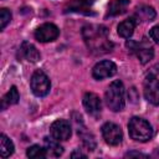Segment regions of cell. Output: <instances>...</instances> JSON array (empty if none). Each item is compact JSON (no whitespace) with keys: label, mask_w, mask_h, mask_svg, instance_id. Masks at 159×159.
I'll return each instance as SVG.
<instances>
[{"label":"cell","mask_w":159,"mask_h":159,"mask_svg":"<svg viewBox=\"0 0 159 159\" xmlns=\"http://www.w3.org/2000/svg\"><path fill=\"white\" fill-rule=\"evenodd\" d=\"M84 42L93 53H107L112 50L113 43L108 39L107 29L99 25H88L82 31Z\"/></svg>","instance_id":"cell-1"},{"label":"cell","mask_w":159,"mask_h":159,"mask_svg":"<svg viewBox=\"0 0 159 159\" xmlns=\"http://www.w3.org/2000/svg\"><path fill=\"white\" fill-rule=\"evenodd\" d=\"M104 99L109 109L114 112H119L124 108L125 99H124V86L120 81H113L104 94Z\"/></svg>","instance_id":"cell-2"},{"label":"cell","mask_w":159,"mask_h":159,"mask_svg":"<svg viewBox=\"0 0 159 159\" xmlns=\"http://www.w3.org/2000/svg\"><path fill=\"white\" fill-rule=\"evenodd\" d=\"M128 130H129V135L132 139L137 140V142H148L149 139H152L153 137V128L149 124V122H147L143 118L139 117H133L129 123H128Z\"/></svg>","instance_id":"cell-3"},{"label":"cell","mask_w":159,"mask_h":159,"mask_svg":"<svg viewBox=\"0 0 159 159\" xmlns=\"http://www.w3.org/2000/svg\"><path fill=\"white\" fill-rule=\"evenodd\" d=\"M30 86H31V89H32L34 94L37 96V97H45L50 92V87H51L48 77L41 70H37L32 73Z\"/></svg>","instance_id":"cell-4"},{"label":"cell","mask_w":159,"mask_h":159,"mask_svg":"<svg viewBox=\"0 0 159 159\" xmlns=\"http://www.w3.org/2000/svg\"><path fill=\"white\" fill-rule=\"evenodd\" d=\"M127 47L137 55V57L139 58V61L142 63L149 62L154 56V50H153L152 45L147 41V39H143L140 42H134V41L129 40L127 42Z\"/></svg>","instance_id":"cell-5"},{"label":"cell","mask_w":159,"mask_h":159,"mask_svg":"<svg viewBox=\"0 0 159 159\" xmlns=\"http://www.w3.org/2000/svg\"><path fill=\"white\" fill-rule=\"evenodd\" d=\"M102 137L107 144L118 145V144H120V142L123 139V133H122V129L119 128V125L107 122L102 125Z\"/></svg>","instance_id":"cell-6"},{"label":"cell","mask_w":159,"mask_h":159,"mask_svg":"<svg viewBox=\"0 0 159 159\" xmlns=\"http://www.w3.org/2000/svg\"><path fill=\"white\" fill-rule=\"evenodd\" d=\"M60 35V30L56 25L51 24V22H46L42 24L41 26H39L35 31V39L40 42H51L55 41Z\"/></svg>","instance_id":"cell-7"},{"label":"cell","mask_w":159,"mask_h":159,"mask_svg":"<svg viewBox=\"0 0 159 159\" xmlns=\"http://www.w3.org/2000/svg\"><path fill=\"white\" fill-rule=\"evenodd\" d=\"M144 97L149 103L154 106L159 104V80L152 75L144 81Z\"/></svg>","instance_id":"cell-8"},{"label":"cell","mask_w":159,"mask_h":159,"mask_svg":"<svg viewBox=\"0 0 159 159\" xmlns=\"http://www.w3.org/2000/svg\"><path fill=\"white\" fill-rule=\"evenodd\" d=\"M50 133H51V137H53L58 142L60 140H67L72 133L71 124L66 119H57L51 124Z\"/></svg>","instance_id":"cell-9"},{"label":"cell","mask_w":159,"mask_h":159,"mask_svg":"<svg viewBox=\"0 0 159 159\" xmlns=\"http://www.w3.org/2000/svg\"><path fill=\"white\" fill-rule=\"evenodd\" d=\"M116 73H117V66L112 61H107V60L98 62L92 70V76L96 80L108 78V77H112Z\"/></svg>","instance_id":"cell-10"},{"label":"cell","mask_w":159,"mask_h":159,"mask_svg":"<svg viewBox=\"0 0 159 159\" xmlns=\"http://www.w3.org/2000/svg\"><path fill=\"white\" fill-rule=\"evenodd\" d=\"M17 58L34 63V62H37L40 60V52L37 51V48L32 43L25 41L21 43V46L17 51Z\"/></svg>","instance_id":"cell-11"},{"label":"cell","mask_w":159,"mask_h":159,"mask_svg":"<svg viewBox=\"0 0 159 159\" xmlns=\"http://www.w3.org/2000/svg\"><path fill=\"white\" fill-rule=\"evenodd\" d=\"M83 107L91 116H98L102 109V102L96 93L87 92L83 96Z\"/></svg>","instance_id":"cell-12"},{"label":"cell","mask_w":159,"mask_h":159,"mask_svg":"<svg viewBox=\"0 0 159 159\" xmlns=\"http://www.w3.org/2000/svg\"><path fill=\"white\" fill-rule=\"evenodd\" d=\"M94 0H71L66 4L65 11L70 12H88Z\"/></svg>","instance_id":"cell-13"},{"label":"cell","mask_w":159,"mask_h":159,"mask_svg":"<svg viewBox=\"0 0 159 159\" xmlns=\"http://www.w3.org/2000/svg\"><path fill=\"white\" fill-rule=\"evenodd\" d=\"M135 25H137V20L135 17H128L125 20H123L118 27H117V31H118V35L120 37H124V39H128L133 35V31L135 29Z\"/></svg>","instance_id":"cell-14"},{"label":"cell","mask_w":159,"mask_h":159,"mask_svg":"<svg viewBox=\"0 0 159 159\" xmlns=\"http://www.w3.org/2000/svg\"><path fill=\"white\" fill-rule=\"evenodd\" d=\"M43 142H45V149H46V153H47L48 157L57 158V157H60L63 153V148L60 145L58 140L55 139L53 137L52 138L46 137L43 139Z\"/></svg>","instance_id":"cell-15"},{"label":"cell","mask_w":159,"mask_h":159,"mask_svg":"<svg viewBox=\"0 0 159 159\" xmlns=\"http://www.w3.org/2000/svg\"><path fill=\"white\" fill-rule=\"evenodd\" d=\"M129 5V0H112L108 4L107 16H117L123 14Z\"/></svg>","instance_id":"cell-16"},{"label":"cell","mask_w":159,"mask_h":159,"mask_svg":"<svg viewBox=\"0 0 159 159\" xmlns=\"http://www.w3.org/2000/svg\"><path fill=\"white\" fill-rule=\"evenodd\" d=\"M19 98H20V96H19L17 88H16L15 86H12V87L10 88V91H9V92L2 97V99H1V111L6 109V107H9V106H11V104H16V103L19 102Z\"/></svg>","instance_id":"cell-17"},{"label":"cell","mask_w":159,"mask_h":159,"mask_svg":"<svg viewBox=\"0 0 159 159\" xmlns=\"http://www.w3.org/2000/svg\"><path fill=\"white\" fill-rule=\"evenodd\" d=\"M135 17L138 20H142V21H153L154 17H155V11H154L153 7L143 5V6L137 7Z\"/></svg>","instance_id":"cell-18"},{"label":"cell","mask_w":159,"mask_h":159,"mask_svg":"<svg viewBox=\"0 0 159 159\" xmlns=\"http://www.w3.org/2000/svg\"><path fill=\"white\" fill-rule=\"evenodd\" d=\"M14 153V144L5 135H0V154L2 158H7Z\"/></svg>","instance_id":"cell-19"},{"label":"cell","mask_w":159,"mask_h":159,"mask_svg":"<svg viewBox=\"0 0 159 159\" xmlns=\"http://www.w3.org/2000/svg\"><path fill=\"white\" fill-rule=\"evenodd\" d=\"M78 135L82 138V142H83V145L88 149V150H93L96 148V140H94V137L86 130L84 127L82 128H78Z\"/></svg>","instance_id":"cell-20"},{"label":"cell","mask_w":159,"mask_h":159,"mask_svg":"<svg viewBox=\"0 0 159 159\" xmlns=\"http://www.w3.org/2000/svg\"><path fill=\"white\" fill-rule=\"evenodd\" d=\"M26 155L32 159H40V158L47 157V153H46V149L40 145H31L30 148H27Z\"/></svg>","instance_id":"cell-21"},{"label":"cell","mask_w":159,"mask_h":159,"mask_svg":"<svg viewBox=\"0 0 159 159\" xmlns=\"http://www.w3.org/2000/svg\"><path fill=\"white\" fill-rule=\"evenodd\" d=\"M10 20H11V12L5 7L1 9L0 10V29L4 30L5 26L10 22Z\"/></svg>","instance_id":"cell-22"},{"label":"cell","mask_w":159,"mask_h":159,"mask_svg":"<svg viewBox=\"0 0 159 159\" xmlns=\"http://www.w3.org/2000/svg\"><path fill=\"white\" fill-rule=\"evenodd\" d=\"M149 36L152 37V40H154V42L159 43V25H157V26H154V27L150 29Z\"/></svg>","instance_id":"cell-23"},{"label":"cell","mask_w":159,"mask_h":159,"mask_svg":"<svg viewBox=\"0 0 159 159\" xmlns=\"http://www.w3.org/2000/svg\"><path fill=\"white\" fill-rule=\"evenodd\" d=\"M127 158H132V157H140V158H148V155L145 154H142V153H138V152H129L125 154Z\"/></svg>","instance_id":"cell-24"},{"label":"cell","mask_w":159,"mask_h":159,"mask_svg":"<svg viewBox=\"0 0 159 159\" xmlns=\"http://www.w3.org/2000/svg\"><path fill=\"white\" fill-rule=\"evenodd\" d=\"M71 157L72 158H76V157H81V158H86V154H83V153H81L80 150H75L72 154H71Z\"/></svg>","instance_id":"cell-25"}]
</instances>
